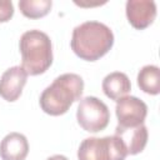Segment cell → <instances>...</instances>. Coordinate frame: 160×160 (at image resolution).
Wrapping results in <instances>:
<instances>
[{
  "instance_id": "cell-11",
  "label": "cell",
  "mask_w": 160,
  "mask_h": 160,
  "mask_svg": "<svg viewBox=\"0 0 160 160\" xmlns=\"http://www.w3.org/2000/svg\"><path fill=\"white\" fill-rule=\"evenodd\" d=\"M131 90V82L126 74L120 71H114L108 74L102 80V91L111 99L118 101L119 99L126 96Z\"/></svg>"
},
{
  "instance_id": "cell-2",
  "label": "cell",
  "mask_w": 160,
  "mask_h": 160,
  "mask_svg": "<svg viewBox=\"0 0 160 160\" xmlns=\"http://www.w3.org/2000/svg\"><path fill=\"white\" fill-rule=\"evenodd\" d=\"M84 91V80L80 75L66 72L58 76L40 95V108L51 116L65 114L78 101Z\"/></svg>"
},
{
  "instance_id": "cell-1",
  "label": "cell",
  "mask_w": 160,
  "mask_h": 160,
  "mask_svg": "<svg viewBox=\"0 0 160 160\" xmlns=\"http://www.w3.org/2000/svg\"><path fill=\"white\" fill-rule=\"evenodd\" d=\"M71 49L76 56L86 61H96L114 45L111 29L100 21H85L72 30Z\"/></svg>"
},
{
  "instance_id": "cell-3",
  "label": "cell",
  "mask_w": 160,
  "mask_h": 160,
  "mask_svg": "<svg viewBox=\"0 0 160 160\" xmlns=\"http://www.w3.org/2000/svg\"><path fill=\"white\" fill-rule=\"evenodd\" d=\"M21 54V68L28 75L44 74L52 64L51 40L44 31H25L19 41Z\"/></svg>"
},
{
  "instance_id": "cell-9",
  "label": "cell",
  "mask_w": 160,
  "mask_h": 160,
  "mask_svg": "<svg viewBox=\"0 0 160 160\" xmlns=\"http://www.w3.org/2000/svg\"><path fill=\"white\" fill-rule=\"evenodd\" d=\"M115 135L121 139L124 142L128 155H136L141 152L148 142V129L144 124L135 126V128H120L116 126Z\"/></svg>"
},
{
  "instance_id": "cell-8",
  "label": "cell",
  "mask_w": 160,
  "mask_h": 160,
  "mask_svg": "<svg viewBox=\"0 0 160 160\" xmlns=\"http://www.w3.org/2000/svg\"><path fill=\"white\" fill-rule=\"evenodd\" d=\"M28 81V72L21 66L9 68L0 78V96L6 101H16Z\"/></svg>"
},
{
  "instance_id": "cell-6",
  "label": "cell",
  "mask_w": 160,
  "mask_h": 160,
  "mask_svg": "<svg viewBox=\"0 0 160 160\" xmlns=\"http://www.w3.org/2000/svg\"><path fill=\"white\" fill-rule=\"evenodd\" d=\"M115 112L118 126L135 128L144 124L148 115V105L136 96H124L116 101Z\"/></svg>"
},
{
  "instance_id": "cell-12",
  "label": "cell",
  "mask_w": 160,
  "mask_h": 160,
  "mask_svg": "<svg viewBox=\"0 0 160 160\" xmlns=\"http://www.w3.org/2000/svg\"><path fill=\"white\" fill-rule=\"evenodd\" d=\"M139 88L149 94L158 95L160 92V70L156 65H145L138 74Z\"/></svg>"
},
{
  "instance_id": "cell-4",
  "label": "cell",
  "mask_w": 160,
  "mask_h": 160,
  "mask_svg": "<svg viewBox=\"0 0 160 160\" xmlns=\"http://www.w3.org/2000/svg\"><path fill=\"white\" fill-rule=\"evenodd\" d=\"M126 148L116 135L104 138H86L79 146V160H125Z\"/></svg>"
},
{
  "instance_id": "cell-14",
  "label": "cell",
  "mask_w": 160,
  "mask_h": 160,
  "mask_svg": "<svg viewBox=\"0 0 160 160\" xmlns=\"http://www.w3.org/2000/svg\"><path fill=\"white\" fill-rule=\"evenodd\" d=\"M14 15V5L11 1H0V22L9 21Z\"/></svg>"
},
{
  "instance_id": "cell-7",
  "label": "cell",
  "mask_w": 160,
  "mask_h": 160,
  "mask_svg": "<svg viewBox=\"0 0 160 160\" xmlns=\"http://www.w3.org/2000/svg\"><path fill=\"white\" fill-rule=\"evenodd\" d=\"M125 11L131 26L144 30L156 18V4L152 0H128Z\"/></svg>"
},
{
  "instance_id": "cell-5",
  "label": "cell",
  "mask_w": 160,
  "mask_h": 160,
  "mask_svg": "<svg viewBox=\"0 0 160 160\" xmlns=\"http://www.w3.org/2000/svg\"><path fill=\"white\" fill-rule=\"evenodd\" d=\"M78 124L88 132L104 130L110 121L108 105L95 96H86L80 100L76 110Z\"/></svg>"
},
{
  "instance_id": "cell-13",
  "label": "cell",
  "mask_w": 160,
  "mask_h": 160,
  "mask_svg": "<svg viewBox=\"0 0 160 160\" xmlns=\"http://www.w3.org/2000/svg\"><path fill=\"white\" fill-rule=\"evenodd\" d=\"M51 0H20L19 9L21 14L29 19H40L50 12Z\"/></svg>"
},
{
  "instance_id": "cell-10",
  "label": "cell",
  "mask_w": 160,
  "mask_h": 160,
  "mask_svg": "<svg viewBox=\"0 0 160 160\" xmlns=\"http://www.w3.org/2000/svg\"><path fill=\"white\" fill-rule=\"evenodd\" d=\"M28 154V139L20 132H10L0 142V158L2 160H25Z\"/></svg>"
},
{
  "instance_id": "cell-15",
  "label": "cell",
  "mask_w": 160,
  "mask_h": 160,
  "mask_svg": "<svg viewBox=\"0 0 160 160\" xmlns=\"http://www.w3.org/2000/svg\"><path fill=\"white\" fill-rule=\"evenodd\" d=\"M46 160H69L66 156H64V155H60V154H56V155H52V156H50V158H48Z\"/></svg>"
}]
</instances>
